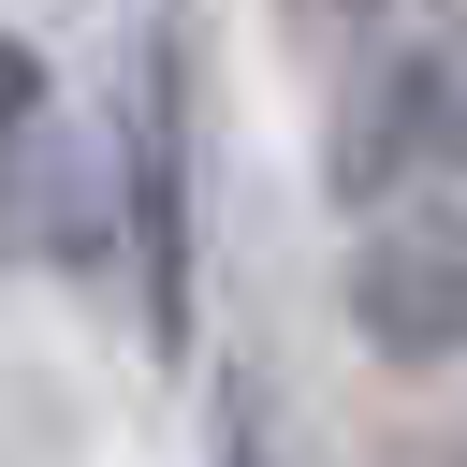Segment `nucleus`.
<instances>
[{"instance_id":"1","label":"nucleus","mask_w":467,"mask_h":467,"mask_svg":"<svg viewBox=\"0 0 467 467\" xmlns=\"http://www.w3.org/2000/svg\"><path fill=\"white\" fill-rule=\"evenodd\" d=\"M0 234L58 277H88L117 248V175H102V131L73 117L58 58L0 29Z\"/></svg>"},{"instance_id":"2","label":"nucleus","mask_w":467,"mask_h":467,"mask_svg":"<svg viewBox=\"0 0 467 467\" xmlns=\"http://www.w3.org/2000/svg\"><path fill=\"white\" fill-rule=\"evenodd\" d=\"M102 175H117V248L146 263V336L190 350V44H175V15H146V44H131Z\"/></svg>"},{"instance_id":"3","label":"nucleus","mask_w":467,"mask_h":467,"mask_svg":"<svg viewBox=\"0 0 467 467\" xmlns=\"http://www.w3.org/2000/svg\"><path fill=\"white\" fill-rule=\"evenodd\" d=\"M336 204L379 219V204H467V29L438 44H394L350 117H336Z\"/></svg>"},{"instance_id":"4","label":"nucleus","mask_w":467,"mask_h":467,"mask_svg":"<svg viewBox=\"0 0 467 467\" xmlns=\"http://www.w3.org/2000/svg\"><path fill=\"white\" fill-rule=\"evenodd\" d=\"M350 336L379 365H467V204H379L350 219Z\"/></svg>"},{"instance_id":"5","label":"nucleus","mask_w":467,"mask_h":467,"mask_svg":"<svg viewBox=\"0 0 467 467\" xmlns=\"http://www.w3.org/2000/svg\"><path fill=\"white\" fill-rule=\"evenodd\" d=\"M219 467H263V452H248V423H234V452H219Z\"/></svg>"}]
</instances>
